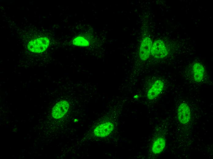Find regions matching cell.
<instances>
[{"label": "cell", "mask_w": 213, "mask_h": 159, "mask_svg": "<svg viewBox=\"0 0 213 159\" xmlns=\"http://www.w3.org/2000/svg\"><path fill=\"white\" fill-rule=\"evenodd\" d=\"M49 43L50 41L47 38L41 37L30 41L28 44V49L34 53H41L47 49Z\"/></svg>", "instance_id": "cell-1"}, {"label": "cell", "mask_w": 213, "mask_h": 159, "mask_svg": "<svg viewBox=\"0 0 213 159\" xmlns=\"http://www.w3.org/2000/svg\"><path fill=\"white\" fill-rule=\"evenodd\" d=\"M151 52L154 57L159 58L165 57L168 54L165 44L161 40H158L154 42L152 45Z\"/></svg>", "instance_id": "cell-2"}, {"label": "cell", "mask_w": 213, "mask_h": 159, "mask_svg": "<svg viewBox=\"0 0 213 159\" xmlns=\"http://www.w3.org/2000/svg\"><path fill=\"white\" fill-rule=\"evenodd\" d=\"M177 118L181 124H185L188 123L191 118V111L188 105L185 103L180 104L177 112Z\"/></svg>", "instance_id": "cell-3"}, {"label": "cell", "mask_w": 213, "mask_h": 159, "mask_svg": "<svg viewBox=\"0 0 213 159\" xmlns=\"http://www.w3.org/2000/svg\"><path fill=\"white\" fill-rule=\"evenodd\" d=\"M114 128V125L112 122H106L97 126L94 130V133L97 137H104L111 133Z\"/></svg>", "instance_id": "cell-4"}, {"label": "cell", "mask_w": 213, "mask_h": 159, "mask_svg": "<svg viewBox=\"0 0 213 159\" xmlns=\"http://www.w3.org/2000/svg\"><path fill=\"white\" fill-rule=\"evenodd\" d=\"M69 107V103L65 101H62L54 106L52 111L53 117L55 119L62 118L67 112Z\"/></svg>", "instance_id": "cell-5"}, {"label": "cell", "mask_w": 213, "mask_h": 159, "mask_svg": "<svg viewBox=\"0 0 213 159\" xmlns=\"http://www.w3.org/2000/svg\"><path fill=\"white\" fill-rule=\"evenodd\" d=\"M152 45L151 39L147 37L143 39L141 44L139 55L143 60H146L149 57Z\"/></svg>", "instance_id": "cell-6"}, {"label": "cell", "mask_w": 213, "mask_h": 159, "mask_svg": "<svg viewBox=\"0 0 213 159\" xmlns=\"http://www.w3.org/2000/svg\"><path fill=\"white\" fill-rule=\"evenodd\" d=\"M164 83L161 80H156L153 84L147 93V97L150 100L155 98L162 91L164 87Z\"/></svg>", "instance_id": "cell-7"}, {"label": "cell", "mask_w": 213, "mask_h": 159, "mask_svg": "<svg viewBox=\"0 0 213 159\" xmlns=\"http://www.w3.org/2000/svg\"><path fill=\"white\" fill-rule=\"evenodd\" d=\"M193 76L195 81L198 83L203 80L205 73L204 68L203 65L199 63H196L192 67Z\"/></svg>", "instance_id": "cell-8"}, {"label": "cell", "mask_w": 213, "mask_h": 159, "mask_svg": "<svg viewBox=\"0 0 213 159\" xmlns=\"http://www.w3.org/2000/svg\"><path fill=\"white\" fill-rule=\"evenodd\" d=\"M166 144V140L163 137L157 139L154 142L151 147V151L155 154L161 153L164 149Z\"/></svg>", "instance_id": "cell-9"}, {"label": "cell", "mask_w": 213, "mask_h": 159, "mask_svg": "<svg viewBox=\"0 0 213 159\" xmlns=\"http://www.w3.org/2000/svg\"><path fill=\"white\" fill-rule=\"evenodd\" d=\"M73 44L78 46H87L89 45V43L84 38L78 36L74 39L73 40Z\"/></svg>", "instance_id": "cell-10"}]
</instances>
